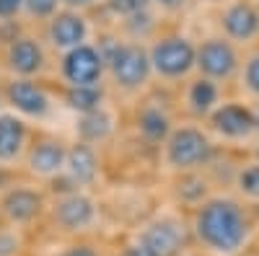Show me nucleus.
Here are the masks:
<instances>
[{"mask_svg":"<svg viewBox=\"0 0 259 256\" xmlns=\"http://www.w3.org/2000/svg\"><path fill=\"white\" fill-rule=\"evenodd\" d=\"M200 238L215 251H236L246 241V218L241 207L231 199L207 202L197 215Z\"/></svg>","mask_w":259,"mask_h":256,"instance_id":"nucleus-1","label":"nucleus"},{"mask_svg":"<svg viewBox=\"0 0 259 256\" xmlns=\"http://www.w3.org/2000/svg\"><path fill=\"white\" fill-rule=\"evenodd\" d=\"M194 57H197V52H194V47L187 39L171 36V39H163L153 47V52H150V65L161 75L179 78L194 65Z\"/></svg>","mask_w":259,"mask_h":256,"instance_id":"nucleus-2","label":"nucleus"},{"mask_svg":"<svg viewBox=\"0 0 259 256\" xmlns=\"http://www.w3.org/2000/svg\"><path fill=\"white\" fill-rule=\"evenodd\" d=\"M207 156H210V142L200 130L184 127L168 140V163L177 168H192L202 163Z\"/></svg>","mask_w":259,"mask_h":256,"instance_id":"nucleus-3","label":"nucleus"},{"mask_svg":"<svg viewBox=\"0 0 259 256\" xmlns=\"http://www.w3.org/2000/svg\"><path fill=\"white\" fill-rule=\"evenodd\" d=\"M109 62H112V73H114L117 83L124 85V88H135V85H140L148 78V70H150V57L138 44L117 47L112 52Z\"/></svg>","mask_w":259,"mask_h":256,"instance_id":"nucleus-4","label":"nucleus"},{"mask_svg":"<svg viewBox=\"0 0 259 256\" xmlns=\"http://www.w3.org/2000/svg\"><path fill=\"white\" fill-rule=\"evenodd\" d=\"M101 65H104V57L94 47L78 44L68 52L62 70L73 85H94L101 75Z\"/></svg>","mask_w":259,"mask_h":256,"instance_id":"nucleus-5","label":"nucleus"},{"mask_svg":"<svg viewBox=\"0 0 259 256\" xmlns=\"http://www.w3.org/2000/svg\"><path fill=\"white\" fill-rule=\"evenodd\" d=\"M194 65H200V70L207 78H228L236 70V65H239V57H236L228 41L210 39L200 47L197 57H194Z\"/></svg>","mask_w":259,"mask_h":256,"instance_id":"nucleus-6","label":"nucleus"},{"mask_svg":"<svg viewBox=\"0 0 259 256\" xmlns=\"http://www.w3.org/2000/svg\"><path fill=\"white\" fill-rule=\"evenodd\" d=\"M140 243L153 256H177L182 243H184V233L174 220H161L145 230Z\"/></svg>","mask_w":259,"mask_h":256,"instance_id":"nucleus-7","label":"nucleus"},{"mask_svg":"<svg viewBox=\"0 0 259 256\" xmlns=\"http://www.w3.org/2000/svg\"><path fill=\"white\" fill-rule=\"evenodd\" d=\"M212 124L215 130L228 137H244L254 130V114L239 104H228L212 114Z\"/></svg>","mask_w":259,"mask_h":256,"instance_id":"nucleus-8","label":"nucleus"},{"mask_svg":"<svg viewBox=\"0 0 259 256\" xmlns=\"http://www.w3.org/2000/svg\"><path fill=\"white\" fill-rule=\"evenodd\" d=\"M55 218H57L60 225H65L68 230L85 228L94 220V202L89 197H83V194H70V197H65L57 204Z\"/></svg>","mask_w":259,"mask_h":256,"instance_id":"nucleus-9","label":"nucleus"},{"mask_svg":"<svg viewBox=\"0 0 259 256\" xmlns=\"http://www.w3.org/2000/svg\"><path fill=\"white\" fill-rule=\"evenodd\" d=\"M8 96H11V104L16 109H21L24 114H31V117H41L47 112V96L39 85L29 83V80H16L11 83L8 88Z\"/></svg>","mask_w":259,"mask_h":256,"instance_id":"nucleus-10","label":"nucleus"},{"mask_svg":"<svg viewBox=\"0 0 259 256\" xmlns=\"http://www.w3.org/2000/svg\"><path fill=\"white\" fill-rule=\"evenodd\" d=\"M223 26L233 39H251L259 31V13L249 3H236L226 11Z\"/></svg>","mask_w":259,"mask_h":256,"instance_id":"nucleus-11","label":"nucleus"},{"mask_svg":"<svg viewBox=\"0 0 259 256\" xmlns=\"http://www.w3.org/2000/svg\"><path fill=\"white\" fill-rule=\"evenodd\" d=\"M50 36L57 47H78L83 36H85V21L75 13H60L55 21H52V26H50Z\"/></svg>","mask_w":259,"mask_h":256,"instance_id":"nucleus-12","label":"nucleus"},{"mask_svg":"<svg viewBox=\"0 0 259 256\" xmlns=\"http://www.w3.org/2000/svg\"><path fill=\"white\" fill-rule=\"evenodd\" d=\"M3 210L11 220L24 223V220H31L41 210V197L36 191H29V189H16L3 199Z\"/></svg>","mask_w":259,"mask_h":256,"instance_id":"nucleus-13","label":"nucleus"},{"mask_svg":"<svg viewBox=\"0 0 259 256\" xmlns=\"http://www.w3.org/2000/svg\"><path fill=\"white\" fill-rule=\"evenodd\" d=\"M8 60H11V68L24 73V75H31L41 68V49L36 41L31 39H18L11 44V52H8Z\"/></svg>","mask_w":259,"mask_h":256,"instance_id":"nucleus-14","label":"nucleus"},{"mask_svg":"<svg viewBox=\"0 0 259 256\" xmlns=\"http://www.w3.org/2000/svg\"><path fill=\"white\" fill-rule=\"evenodd\" d=\"M65 166H68V174L75 184H89L96 176V156L91 153V147L78 145L65 156Z\"/></svg>","mask_w":259,"mask_h":256,"instance_id":"nucleus-15","label":"nucleus"},{"mask_svg":"<svg viewBox=\"0 0 259 256\" xmlns=\"http://www.w3.org/2000/svg\"><path fill=\"white\" fill-rule=\"evenodd\" d=\"M29 163L39 174H55V171H60L65 166V150L57 142H41L31 150Z\"/></svg>","mask_w":259,"mask_h":256,"instance_id":"nucleus-16","label":"nucleus"},{"mask_svg":"<svg viewBox=\"0 0 259 256\" xmlns=\"http://www.w3.org/2000/svg\"><path fill=\"white\" fill-rule=\"evenodd\" d=\"M24 145V124L16 117H0V158H13Z\"/></svg>","mask_w":259,"mask_h":256,"instance_id":"nucleus-17","label":"nucleus"},{"mask_svg":"<svg viewBox=\"0 0 259 256\" xmlns=\"http://www.w3.org/2000/svg\"><path fill=\"white\" fill-rule=\"evenodd\" d=\"M68 104L73 106V109L83 112V114L94 112L101 104V91L96 88V85H73L70 93H68Z\"/></svg>","mask_w":259,"mask_h":256,"instance_id":"nucleus-18","label":"nucleus"},{"mask_svg":"<svg viewBox=\"0 0 259 256\" xmlns=\"http://www.w3.org/2000/svg\"><path fill=\"white\" fill-rule=\"evenodd\" d=\"M218 101V88L210 78H200L189 91V104L194 106V112H207L210 106Z\"/></svg>","mask_w":259,"mask_h":256,"instance_id":"nucleus-19","label":"nucleus"},{"mask_svg":"<svg viewBox=\"0 0 259 256\" xmlns=\"http://www.w3.org/2000/svg\"><path fill=\"white\" fill-rule=\"evenodd\" d=\"M109 117H106L104 112L94 109V112H85L83 119H80V135L85 140H101L106 132H109Z\"/></svg>","mask_w":259,"mask_h":256,"instance_id":"nucleus-20","label":"nucleus"},{"mask_svg":"<svg viewBox=\"0 0 259 256\" xmlns=\"http://www.w3.org/2000/svg\"><path fill=\"white\" fill-rule=\"evenodd\" d=\"M140 130H143V135L150 137V140H161V137H166V132H168V119H166L158 109H148V112H143V117H140Z\"/></svg>","mask_w":259,"mask_h":256,"instance_id":"nucleus-21","label":"nucleus"},{"mask_svg":"<svg viewBox=\"0 0 259 256\" xmlns=\"http://www.w3.org/2000/svg\"><path fill=\"white\" fill-rule=\"evenodd\" d=\"M239 184H241V189L246 191L249 197H259V166L246 168L241 174V179H239Z\"/></svg>","mask_w":259,"mask_h":256,"instance_id":"nucleus-22","label":"nucleus"},{"mask_svg":"<svg viewBox=\"0 0 259 256\" xmlns=\"http://www.w3.org/2000/svg\"><path fill=\"white\" fill-rule=\"evenodd\" d=\"M148 6V0H112V11L122 16H138Z\"/></svg>","mask_w":259,"mask_h":256,"instance_id":"nucleus-23","label":"nucleus"},{"mask_svg":"<svg viewBox=\"0 0 259 256\" xmlns=\"http://www.w3.org/2000/svg\"><path fill=\"white\" fill-rule=\"evenodd\" d=\"M24 3L34 16H50L57 8V0H24Z\"/></svg>","mask_w":259,"mask_h":256,"instance_id":"nucleus-24","label":"nucleus"},{"mask_svg":"<svg viewBox=\"0 0 259 256\" xmlns=\"http://www.w3.org/2000/svg\"><path fill=\"white\" fill-rule=\"evenodd\" d=\"M246 83L254 93H259V55L251 57V62L246 65Z\"/></svg>","mask_w":259,"mask_h":256,"instance_id":"nucleus-25","label":"nucleus"},{"mask_svg":"<svg viewBox=\"0 0 259 256\" xmlns=\"http://www.w3.org/2000/svg\"><path fill=\"white\" fill-rule=\"evenodd\" d=\"M21 6H24V0H0V18L13 16Z\"/></svg>","mask_w":259,"mask_h":256,"instance_id":"nucleus-26","label":"nucleus"},{"mask_svg":"<svg viewBox=\"0 0 259 256\" xmlns=\"http://www.w3.org/2000/svg\"><path fill=\"white\" fill-rule=\"evenodd\" d=\"M62 256H96V251L89 248V246H73L68 253H62Z\"/></svg>","mask_w":259,"mask_h":256,"instance_id":"nucleus-27","label":"nucleus"},{"mask_svg":"<svg viewBox=\"0 0 259 256\" xmlns=\"http://www.w3.org/2000/svg\"><path fill=\"white\" fill-rule=\"evenodd\" d=\"M124 256H153V253H150L143 243H138V246H133V248H127V253Z\"/></svg>","mask_w":259,"mask_h":256,"instance_id":"nucleus-28","label":"nucleus"},{"mask_svg":"<svg viewBox=\"0 0 259 256\" xmlns=\"http://www.w3.org/2000/svg\"><path fill=\"white\" fill-rule=\"evenodd\" d=\"M158 3H161L163 8H171V11H174V8H182L184 0H158Z\"/></svg>","mask_w":259,"mask_h":256,"instance_id":"nucleus-29","label":"nucleus"},{"mask_svg":"<svg viewBox=\"0 0 259 256\" xmlns=\"http://www.w3.org/2000/svg\"><path fill=\"white\" fill-rule=\"evenodd\" d=\"M65 3H70V6H85V3H91V0H65Z\"/></svg>","mask_w":259,"mask_h":256,"instance_id":"nucleus-30","label":"nucleus"},{"mask_svg":"<svg viewBox=\"0 0 259 256\" xmlns=\"http://www.w3.org/2000/svg\"><path fill=\"white\" fill-rule=\"evenodd\" d=\"M254 127H259V112L254 114Z\"/></svg>","mask_w":259,"mask_h":256,"instance_id":"nucleus-31","label":"nucleus"},{"mask_svg":"<svg viewBox=\"0 0 259 256\" xmlns=\"http://www.w3.org/2000/svg\"><path fill=\"white\" fill-rule=\"evenodd\" d=\"M256 153H259V150H256Z\"/></svg>","mask_w":259,"mask_h":256,"instance_id":"nucleus-32","label":"nucleus"}]
</instances>
